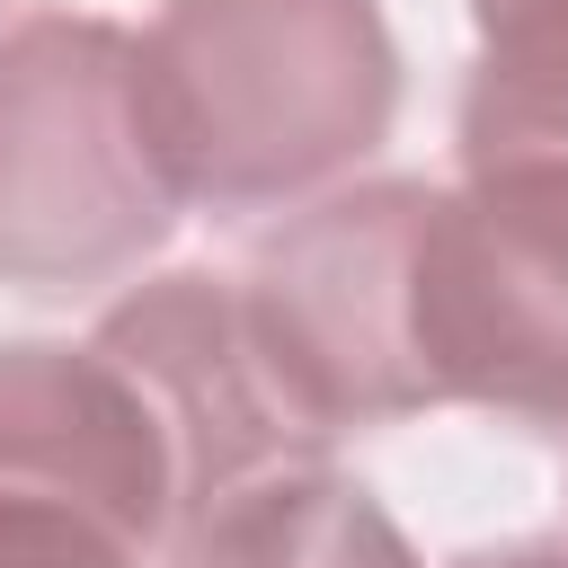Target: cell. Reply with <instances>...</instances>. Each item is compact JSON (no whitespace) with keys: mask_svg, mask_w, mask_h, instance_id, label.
Here are the masks:
<instances>
[{"mask_svg":"<svg viewBox=\"0 0 568 568\" xmlns=\"http://www.w3.org/2000/svg\"><path fill=\"white\" fill-rule=\"evenodd\" d=\"M89 346L115 355L133 373V390L151 399V417L178 453V524L266 470L320 462V444H328L302 426L284 382L266 373L231 275H204V266L151 275L98 320Z\"/></svg>","mask_w":568,"mask_h":568,"instance_id":"5b68a950","label":"cell"},{"mask_svg":"<svg viewBox=\"0 0 568 568\" xmlns=\"http://www.w3.org/2000/svg\"><path fill=\"white\" fill-rule=\"evenodd\" d=\"M178 231V186L142 133L133 36L80 9L0 27V284L89 293Z\"/></svg>","mask_w":568,"mask_h":568,"instance_id":"7a4b0ae2","label":"cell"},{"mask_svg":"<svg viewBox=\"0 0 568 568\" xmlns=\"http://www.w3.org/2000/svg\"><path fill=\"white\" fill-rule=\"evenodd\" d=\"M0 497L62 506L151 559L178 532V453L115 355L18 337L0 346Z\"/></svg>","mask_w":568,"mask_h":568,"instance_id":"8992f818","label":"cell"},{"mask_svg":"<svg viewBox=\"0 0 568 568\" xmlns=\"http://www.w3.org/2000/svg\"><path fill=\"white\" fill-rule=\"evenodd\" d=\"M169 568H417L399 524L328 462L266 470L169 532Z\"/></svg>","mask_w":568,"mask_h":568,"instance_id":"52a82bcc","label":"cell"},{"mask_svg":"<svg viewBox=\"0 0 568 568\" xmlns=\"http://www.w3.org/2000/svg\"><path fill=\"white\" fill-rule=\"evenodd\" d=\"M426 213V178H373L293 213L240 284L248 337L311 435L390 426L426 408L408 355V240Z\"/></svg>","mask_w":568,"mask_h":568,"instance_id":"277c9868","label":"cell"},{"mask_svg":"<svg viewBox=\"0 0 568 568\" xmlns=\"http://www.w3.org/2000/svg\"><path fill=\"white\" fill-rule=\"evenodd\" d=\"M0 568H142V550H124L115 532L36 506V497H0Z\"/></svg>","mask_w":568,"mask_h":568,"instance_id":"9c48e42d","label":"cell"},{"mask_svg":"<svg viewBox=\"0 0 568 568\" xmlns=\"http://www.w3.org/2000/svg\"><path fill=\"white\" fill-rule=\"evenodd\" d=\"M479 53L462 80V169H568V0H470Z\"/></svg>","mask_w":568,"mask_h":568,"instance_id":"ba28073f","label":"cell"},{"mask_svg":"<svg viewBox=\"0 0 568 568\" xmlns=\"http://www.w3.org/2000/svg\"><path fill=\"white\" fill-rule=\"evenodd\" d=\"M133 80L178 204L213 213H275L355 178L399 115L382 0H160Z\"/></svg>","mask_w":568,"mask_h":568,"instance_id":"6da1fadb","label":"cell"},{"mask_svg":"<svg viewBox=\"0 0 568 568\" xmlns=\"http://www.w3.org/2000/svg\"><path fill=\"white\" fill-rule=\"evenodd\" d=\"M408 355L426 408L568 426V169L506 160L426 186L408 240Z\"/></svg>","mask_w":568,"mask_h":568,"instance_id":"3957f363","label":"cell"},{"mask_svg":"<svg viewBox=\"0 0 568 568\" xmlns=\"http://www.w3.org/2000/svg\"><path fill=\"white\" fill-rule=\"evenodd\" d=\"M470 568H568L559 541H524V550H497V559H470Z\"/></svg>","mask_w":568,"mask_h":568,"instance_id":"30bf717a","label":"cell"}]
</instances>
